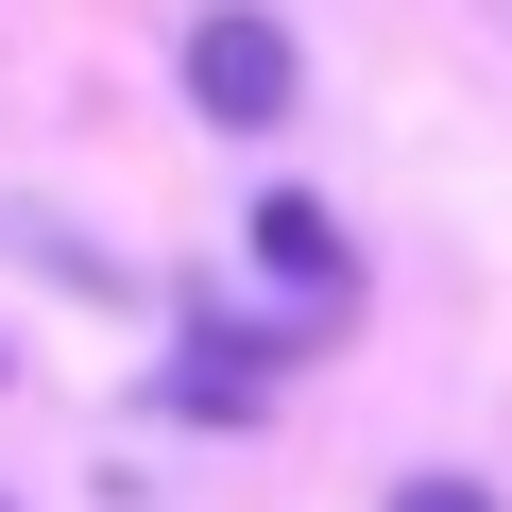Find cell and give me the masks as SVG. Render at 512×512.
Wrapping results in <instances>:
<instances>
[{"mask_svg": "<svg viewBox=\"0 0 512 512\" xmlns=\"http://www.w3.org/2000/svg\"><path fill=\"white\" fill-rule=\"evenodd\" d=\"M393 512H495L478 478H393Z\"/></svg>", "mask_w": 512, "mask_h": 512, "instance_id": "obj_3", "label": "cell"}, {"mask_svg": "<svg viewBox=\"0 0 512 512\" xmlns=\"http://www.w3.org/2000/svg\"><path fill=\"white\" fill-rule=\"evenodd\" d=\"M188 103H205L222 137H274V120L308 103V52H291V18H256V0H205V18H188Z\"/></svg>", "mask_w": 512, "mask_h": 512, "instance_id": "obj_1", "label": "cell"}, {"mask_svg": "<svg viewBox=\"0 0 512 512\" xmlns=\"http://www.w3.org/2000/svg\"><path fill=\"white\" fill-rule=\"evenodd\" d=\"M239 239H256V274H291L308 308H342V291H359V256H342V222H325V205H291V188H274V205H256Z\"/></svg>", "mask_w": 512, "mask_h": 512, "instance_id": "obj_2", "label": "cell"}]
</instances>
